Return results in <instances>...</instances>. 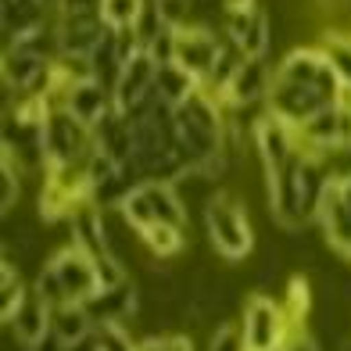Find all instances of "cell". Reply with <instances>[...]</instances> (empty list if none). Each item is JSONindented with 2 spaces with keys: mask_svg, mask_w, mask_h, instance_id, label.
Masks as SVG:
<instances>
[{
  "mask_svg": "<svg viewBox=\"0 0 351 351\" xmlns=\"http://www.w3.org/2000/svg\"><path fill=\"white\" fill-rule=\"evenodd\" d=\"M25 301V287L19 280V273H14V265L4 258V298H0V312H4V323H11L14 308H19Z\"/></svg>",
  "mask_w": 351,
  "mask_h": 351,
  "instance_id": "cell-22",
  "label": "cell"
},
{
  "mask_svg": "<svg viewBox=\"0 0 351 351\" xmlns=\"http://www.w3.org/2000/svg\"><path fill=\"white\" fill-rule=\"evenodd\" d=\"M151 4L158 8L165 25L180 29V25H186V14H190V8H194V0H151Z\"/></svg>",
  "mask_w": 351,
  "mask_h": 351,
  "instance_id": "cell-25",
  "label": "cell"
},
{
  "mask_svg": "<svg viewBox=\"0 0 351 351\" xmlns=\"http://www.w3.org/2000/svg\"><path fill=\"white\" fill-rule=\"evenodd\" d=\"M344 97H348V101H351V86H348V90H344Z\"/></svg>",
  "mask_w": 351,
  "mask_h": 351,
  "instance_id": "cell-33",
  "label": "cell"
},
{
  "mask_svg": "<svg viewBox=\"0 0 351 351\" xmlns=\"http://www.w3.org/2000/svg\"><path fill=\"white\" fill-rule=\"evenodd\" d=\"M54 265V273L61 280V287H65V294L69 301H79V305H86V301L101 291V276H97V265H93V258L79 247H65V251H58V258H51Z\"/></svg>",
  "mask_w": 351,
  "mask_h": 351,
  "instance_id": "cell-8",
  "label": "cell"
},
{
  "mask_svg": "<svg viewBox=\"0 0 351 351\" xmlns=\"http://www.w3.org/2000/svg\"><path fill=\"white\" fill-rule=\"evenodd\" d=\"M219 51H222V40L208 25H180L176 29V65H183L201 83L212 75Z\"/></svg>",
  "mask_w": 351,
  "mask_h": 351,
  "instance_id": "cell-6",
  "label": "cell"
},
{
  "mask_svg": "<svg viewBox=\"0 0 351 351\" xmlns=\"http://www.w3.org/2000/svg\"><path fill=\"white\" fill-rule=\"evenodd\" d=\"M143 244H147L158 258H172V254L183 251V230L180 226H169V222H154L140 233Z\"/></svg>",
  "mask_w": 351,
  "mask_h": 351,
  "instance_id": "cell-19",
  "label": "cell"
},
{
  "mask_svg": "<svg viewBox=\"0 0 351 351\" xmlns=\"http://www.w3.org/2000/svg\"><path fill=\"white\" fill-rule=\"evenodd\" d=\"M119 212L125 215V222H130L136 233H143L147 226H154V222H169V226H183L186 222V204L180 201L176 186L158 183V180L140 183L133 194L119 204Z\"/></svg>",
  "mask_w": 351,
  "mask_h": 351,
  "instance_id": "cell-1",
  "label": "cell"
},
{
  "mask_svg": "<svg viewBox=\"0 0 351 351\" xmlns=\"http://www.w3.org/2000/svg\"><path fill=\"white\" fill-rule=\"evenodd\" d=\"M154 79H158V65H154V58L147 54V47H143L136 58H130L122 65L119 83H115V90H111L119 115L136 119L140 111H147V104L154 101Z\"/></svg>",
  "mask_w": 351,
  "mask_h": 351,
  "instance_id": "cell-4",
  "label": "cell"
},
{
  "mask_svg": "<svg viewBox=\"0 0 351 351\" xmlns=\"http://www.w3.org/2000/svg\"><path fill=\"white\" fill-rule=\"evenodd\" d=\"M97 351H101V348H97Z\"/></svg>",
  "mask_w": 351,
  "mask_h": 351,
  "instance_id": "cell-34",
  "label": "cell"
},
{
  "mask_svg": "<svg viewBox=\"0 0 351 351\" xmlns=\"http://www.w3.org/2000/svg\"><path fill=\"white\" fill-rule=\"evenodd\" d=\"M51 330L65 344L83 341V337L93 333V315L86 312V305H79V301H65V305L51 308Z\"/></svg>",
  "mask_w": 351,
  "mask_h": 351,
  "instance_id": "cell-15",
  "label": "cell"
},
{
  "mask_svg": "<svg viewBox=\"0 0 351 351\" xmlns=\"http://www.w3.org/2000/svg\"><path fill=\"white\" fill-rule=\"evenodd\" d=\"M283 351H319V344H315V341H301V337H298V341L287 344Z\"/></svg>",
  "mask_w": 351,
  "mask_h": 351,
  "instance_id": "cell-31",
  "label": "cell"
},
{
  "mask_svg": "<svg viewBox=\"0 0 351 351\" xmlns=\"http://www.w3.org/2000/svg\"><path fill=\"white\" fill-rule=\"evenodd\" d=\"M323 54L333 65V72L341 75V83L351 86V36L344 33H326L323 36Z\"/></svg>",
  "mask_w": 351,
  "mask_h": 351,
  "instance_id": "cell-20",
  "label": "cell"
},
{
  "mask_svg": "<svg viewBox=\"0 0 351 351\" xmlns=\"http://www.w3.org/2000/svg\"><path fill=\"white\" fill-rule=\"evenodd\" d=\"M43 14H47L43 0H0V22L11 36H19L29 25H40Z\"/></svg>",
  "mask_w": 351,
  "mask_h": 351,
  "instance_id": "cell-17",
  "label": "cell"
},
{
  "mask_svg": "<svg viewBox=\"0 0 351 351\" xmlns=\"http://www.w3.org/2000/svg\"><path fill=\"white\" fill-rule=\"evenodd\" d=\"M108 33V25L101 14H61L58 19V43H61V54H79V58H90L93 47H97ZM58 54V58H61Z\"/></svg>",
  "mask_w": 351,
  "mask_h": 351,
  "instance_id": "cell-11",
  "label": "cell"
},
{
  "mask_svg": "<svg viewBox=\"0 0 351 351\" xmlns=\"http://www.w3.org/2000/svg\"><path fill=\"white\" fill-rule=\"evenodd\" d=\"M226 36L241 47L247 58H265L269 43H273V29H269V14L258 8H230L226 11Z\"/></svg>",
  "mask_w": 351,
  "mask_h": 351,
  "instance_id": "cell-9",
  "label": "cell"
},
{
  "mask_svg": "<svg viewBox=\"0 0 351 351\" xmlns=\"http://www.w3.org/2000/svg\"><path fill=\"white\" fill-rule=\"evenodd\" d=\"M269 86H273V79H269L265 58H244V65L233 72V79L226 83V90H222V97L237 108H244V104L269 97Z\"/></svg>",
  "mask_w": 351,
  "mask_h": 351,
  "instance_id": "cell-12",
  "label": "cell"
},
{
  "mask_svg": "<svg viewBox=\"0 0 351 351\" xmlns=\"http://www.w3.org/2000/svg\"><path fill=\"white\" fill-rule=\"evenodd\" d=\"M143 11H147V0H104L101 19L108 29H136Z\"/></svg>",
  "mask_w": 351,
  "mask_h": 351,
  "instance_id": "cell-18",
  "label": "cell"
},
{
  "mask_svg": "<svg viewBox=\"0 0 351 351\" xmlns=\"http://www.w3.org/2000/svg\"><path fill=\"white\" fill-rule=\"evenodd\" d=\"M29 351H69V344H65V341H61L58 333L51 330L47 337H40V341H36L33 348H29Z\"/></svg>",
  "mask_w": 351,
  "mask_h": 351,
  "instance_id": "cell-29",
  "label": "cell"
},
{
  "mask_svg": "<svg viewBox=\"0 0 351 351\" xmlns=\"http://www.w3.org/2000/svg\"><path fill=\"white\" fill-rule=\"evenodd\" d=\"M93 333H97V348L101 351H140L133 344V337H130V330H125L122 323H97Z\"/></svg>",
  "mask_w": 351,
  "mask_h": 351,
  "instance_id": "cell-21",
  "label": "cell"
},
{
  "mask_svg": "<svg viewBox=\"0 0 351 351\" xmlns=\"http://www.w3.org/2000/svg\"><path fill=\"white\" fill-rule=\"evenodd\" d=\"M143 47H147V54L154 58V65H172L176 61V29L165 25L162 33H154Z\"/></svg>",
  "mask_w": 351,
  "mask_h": 351,
  "instance_id": "cell-24",
  "label": "cell"
},
{
  "mask_svg": "<svg viewBox=\"0 0 351 351\" xmlns=\"http://www.w3.org/2000/svg\"><path fill=\"white\" fill-rule=\"evenodd\" d=\"M294 125L291 122H283L280 115H273L269 111L265 119H258V125H254V147H258V154H262V165H265V172H280V169H287V162L298 154V147H294Z\"/></svg>",
  "mask_w": 351,
  "mask_h": 351,
  "instance_id": "cell-10",
  "label": "cell"
},
{
  "mask_svg": "<svg viewBox=\"0 0 351 351\" xmlns=\"http://www.w3.org/2000/svg\"><path fill=\"white\" fill-rule=\"evenodd\" d=\"M165 351H194V348H190V337H169Z\"/></svg>",
  "mask_w": 351,
  "mask_h": 351,
  "instance_id": "cell-30",
  "label": "cell"
},
{
  "mask_svg": "<svg viewBox=\"0 0 351 351\" xmlns=\"http://www.w3.org/2000/svg\"><path fill=\"white\" fill-rule=\"evenodd\" d=\"M244 341L247 351H280L283 344V308L265 294L247 298L244 305Z\"/></svg>",
  "mask_w": 351,
  "mask_h": 351,
  "instance_id": "cell-7",
  "label": "cell"
},
{
  "mask_svg": "<svg viewBox=\"0 0 351 351\" xmlns=\"http://www.w3.org/2000/svg\"><path fill=\"white\" fill-rule=\"evenodd\" d=\"M54 97H58V104H51V108H69L79 122L90 125V130H97L108 115H115V97H111V90L104 83H97V79L58 86L47 101H54Z\"/></svg>",
  "mask_w": 351,
  "mask_h": 351,
  "instance_id": "cell-5",
  "label": "cell"
},
{
  "mask_svg": "<svg viewBox=\"0 0 351 351\" xmlns=\"http://www.w3.org/2000/svg\"><path fill=\"white\" fill-rule=\"evenodd\" d=\"M93 143V130L83 125L69 108H51L43 119V154H47V169L58 165H79V158L90 154Z\"/></svg>",
  "mask_w": 351,
  "mask_h": 351,
  "instance_id": "cell-2",
  "label": "cell"
},
{
  "mask_svg": "<svg viewBox=\"0 0 351 351\" xmlns=\"http://www.w3.org/2000/svg\"><path fill=\"white\" fill-rule=\"evenodd\" d=\"M104 0H61V14H101Z\"/></svg>",
  "mask_w": 351,
  "mask_h": 351,
  "instance_id": "cell-28",
  "label": "cell"
},
{
  "mask_svg": "<svg viewBox=\"0 0 351 351\" xmlns=\"http://www.w3.org/2000/svg\"><path fill=\"white\" fill-rule=\"evenodd\" d=\"M251 4H254V0H226V11L230 8H251Z\"/></svg>",
  "mask_w": 351,
  "mask_h": 351,
  "instance_id": "cell-32",
  "label": "cell"
},
{
  "mask_svg": "<svg viewBox=\"0 0 351 351\" xmlns=\"http://www.w3.org/2000/svg\"><path fill=\"white\" fill-rule=\"evenodd\" d=\"M19 201V180H14V169H11V162L4 158V194H0V212H11V204Z\"/></svg>",
  "mask_w": 351,
  "mask_h": 351,
  "instance_id": "cell-27",
  "label": "cell"
},
{
  "mask_svg": "<svg viewBox=\"0 0 351 351\" xmlns=\"http://www.w3.org/2000/svg\"><path fill=\"white\" fill-rule=\"evenodd\" d=\"M11 326H14V337H19V344L33 348L40 337H47L51 333V305L40 298V294H25V301L19 308H14L11 315Z\"/></svg>",
  "mask_w": 351,
  "mask_h": 351,
  "instance_id": "cell-13",
  "label": "cell"
},
{
  "mask_svg": "<svg viewBox=\"0 0 351 351\" xmlns=\"http://www.w3.org/2000/svg\"><path fill=\"white\" fill-rule=\"evenodd\" d=\"M33 294H40L51 308H58V305H65L69 301V294H65V287H61V280H58V273H54V265L47 262L43 269H40V276H36V287H33Z\"/></svg>",
  "mask_w": 351,
  "mask_h": 351,
  "instance_id": "cell-23",
  "label": "cell"
},
{
  "mask_svg": "<svg viewBox=\"0 0 351 351\" xmlns=\"http://www.w3.org/2000/svg\"><path fill=\"white\" fill-rule=\"evenodd\" d=\"M208 351H247L244 330H237L233 323L219 326V330L212 333V344H208Z\"/></svg>",
  "mask_w": 351,
  "mask_h": 351,
  "instance_id": "cell-26",
  "label": "cell"
},
{
  "mask_svg": "<svg viewBox=\"0 0 351 351\" xmlns=\"http://www.w3.org/2000/svg\"><path fill=\"white\" fill-rule=\"evenodd\" d=\"M201 90V79L190 75L183 65H158V79H154V101H162L169 108H180L186 104L194 93Z\"/></svg>",
  "mask_w": 351,
  "mask_h": 351,
  "instance_id": "cell-14",
  "label": "cell"
},
{
  "mask_svg": "<svg viewBox=\"0 0 351 351\" xmlns=\"http://www.w3.org/2000/svg\"><path fill=\"white\" fill-rule=\"evenodd\" d=\"M51 65V61H43V58H33V54H22V51H11L8 47V54H4V83L11 90H29L33 86V79Z\"/></svg>",
  "mask_w": 351,
  "mask_h": 351,
  "instance_id": "cell-16",
  "label": "cell"
},
{
  "mask_svg": "<svg viewBox=\"0 0 351 351\" xmlns=\"http://www.w3.org/2000/svg\"><path fill=\"white\" fill-rule=\"evenodd\" d=\"M204 226H208V237H212V244H215V251L222 254V258L237 262L251 251L247 215L230 194L208 197V204H204Z\"/></svg>",
  "mask_w": 351,
  "mask_h": 351,
  "instance_id": "cell-3",
  "label": "cell"
}]
</instances>
